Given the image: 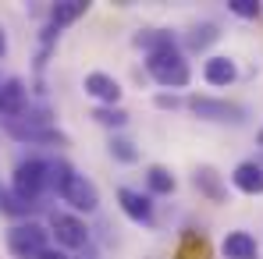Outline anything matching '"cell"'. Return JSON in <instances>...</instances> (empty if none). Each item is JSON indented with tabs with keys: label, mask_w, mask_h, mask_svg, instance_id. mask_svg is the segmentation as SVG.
Segmentation results:
<instances>
[{
	"label": "cell",
	"mask_w": 263,
	"mask_h": 259,
	"mask_svg": "<svg viewBox=\"0 0 263 259\" xmlns=\"http://www.w3.org/2000/svg\"><path fill=\"white\" fill-rule=\"evenodd\" d=\"M50 231L36 220H25V224H14L7 231V252L14 259H43L50 252Z\"/></svg>",
	"instance_id": "3"
},
{
	"label": "cell",
	"mask_w": 263,
	"mask_h": 259,
	"mask_svg": "<svg viewBox=\"0 0 263 259\" xmlns=\"http://www.w3.org/2000/svg\"><path fill=\"white\" fill-rule=\"evenodd\" d=\"M25 103H29V92L22 86V78H4L0 82V114L11 121V117H22L25 114Z\"/></svg>",
	"instance_id": "8"
},
{
	"label": "cell",
	"mask_w": 263,
	"mask_h": 259,
	"mask_svg": "<svg viewBox=\"0 0 263 259\" xmlns=\"http://www.w3.org/2000/svg\"><path fill=\"white\" fill-rule=\"evenodd\" d=\"M220 39V32H217V25L214 22H203V25H196L192 32H189V50H206V46H214Z\"/></svg>",
	"instance_id": "17"
},
{
	"label": "cell",
	"mask_w": 263,
	"mask_h": 259,
	"mask_svg": "<svg viewBox=\"0 0 263 259\" xmlns=\"http://www.w3.org/2000/svg\"><path fill=\"white\" fill-rule=\"evenodd\" d=\"M146 185H149L153 195H171L175 192V174L167 171V167H160V164H153L146 171Z\"/></svg>",
	"instance_id": "16"
},
{
	"label": "cell",
	"mask_w": 263,
	"mask_h": 259,
	"mask_svg": "<svg viewBox=\"0 0 263 259\" xmlns=\"http://www.w3.org/2000/svg\"><path fill=\"white\" fill-rule=\"evenodd\" d=\"M107 149H110V156H114L118 164H135V160H139V149L132 146L128 138H121V135H114V138L107 142Z\"/></svg>",
	"instance_id": "19"
},
{
	"label": "cell",
	"mask_w": 263,
	"mask_h": 259,
	"mask_svg": "<svg viewBox=\"0 0 263 259\" xmlns=\"http://www.w3.org/2000/svg\"><path fill=\"white\" fill-rule=\"evenodd\" d=\"M50 234H53L57 245H64V249H86V242H89L86 224L75 213H53L50 216Z\"/></svg>",
	"instance_id": "7"
},
{
	"label": "cell",
	"mask_w": 263,
	"mask_h": 259,
	"mask_svg": "<svg viewBox=\"0 0 263 259\" xmlns=\"http://www.w3.org/2000/svg\"><path fill=\"white\" fill-rule=\"evenodd\" d=\"M157 107H164V110H175V107H181V99H178V96H157Z\"/></svg>",
	"instance_id": "23"
},
{
	"label": "cell",
	"mask_w": 263,
	"mask_h": 259,
	"mask_svg": "<svg viewBox=\"0 0 263 259\" xmlns=\"http://www.w3.org/2000/svg\"><path fill=\"white\" fill-rule=\"evenodd\" d=\"M32 210V203H25L14 188L7 192V188H0V213H7V216H25Z\"/></svg>",
	"instance_id": "18"
},
{
	"label": "cell",
	"mask_w": 263,
	"mask_h": 259,
	"mask_svg": "<svg viewBox=\"0 0 263 259\" xmlns=\"http://www.w3.org/2000/svg\"><path fill=\"white\" fill-rule=\"evenodd\" d=\"M189 107H192V114L196 117H203V121H220V125H238L242 117H246V110L238 107V103H228V99H210V96H192L189 99Z\"/></svg>",
	"instance_id": "6"
},
{
	"label": "cell",
	"mask_w": 263,
	"mask_h": 259,
	"mask_svg": "<svg viewBox=\"0 0 263 259\" xmlns=\"http://www.w3.org/2000/svg\"><path fill=\"white\" fill-rule=\"evenodd\" d=\"M260 142H263V131H260Z\"/></svg>",
	"instance_id": "27"
},
{
	"label": "cell",
	"mask_w": 263,
	"mask_h": 259,
	"mask_svg": "<svg viewBox=\"0 0 263 259\" xmlns=\"http://www.w3.org/2000/svg\"><path fill=\"white\" fill-rule=\"evenodd\" d=\"M92 117H96L100 125H107V128H121V125L128 121V114H125L121 107H96Z\"/></svg>",
	"instance_id": "20"
},
{
	"label": "cell",
	"mask_w": 263,
	"mask_h": 259,
	"mask_svg": "<svg viewBox=\"0 0 263 259\" xmlns=\"http://www.w3.org/2000/svg\"><path fill=\"white\" fill-rule=\"evenodd\" d=\"M220 252H224V259H256L260 256V245H256V238L249 231H231L224 238Z\"/></svg>",
	"instance_id": "12"
},
{
	"label": "cell",
	"mask_w": 263,
	"mask_h": 259,
	"mask_svg": "<svg viewBox=\"0 0 263 259\" xmlns=\"http://www.w3.org/2000/svg\"><path fill=\"white\" fill-rule=\"evenodd\" d=\"M86 92L92 96V99H100L103 107H118V99H121L118 78H110L107 71H89L86 75Z\"/></svg>",
	"instance_id": "9"
},
{
	"label": "cell",
	"mask_w": 263,
	"mask_h": 259,
	"mask_svg": "<svg viewBox=\"0 0 263 259\" xmlns=\"http://www.w3.org/2000/svg\"><path fill=\"white\" fill-rule=\"evenodd\" d=\"M118 203H121V210H125L135 224H149V220H153V203H149V195H142V192H135V188H118Z\"/></svg>",
	"instance_id": "11"
},
{
	"label": "cell",
	"mask_w": 263,
	"mask_h": 259,
	"mask_svg": "<svg viewBox=\"0 0 263 259\" xmlns=\"http://www.w3.org/2000/svg\"><path fill=\"white\" fill-rule=\"evenodd\" d=\"M192 185L199 188V195H206L210 203H228V188H224V177H220L210 164H203V167H196L192 174Z\"/></svg>",
	"instance_id": "10"
},
{
	"label": "cell",
	"mask_w": 263,
	"mask_h": 259,
	"mask_svg": "<svg viewBox=\"0 0 263 259\" xmlns=\"http://www.w3.org/2000/svg\"><path fill=\"white\" fill-rule=\"evenodd\" d=\"M50 185H53L57 195H61L71 210H79V213H92V210L100 206V192H96V185L89 181L86 174H75L64 160L50 164Z\"/></svg>",
	"instance_id": "1"
},
{
	"label": "cell",
	"mask_w": 263,
	"mask_h": 259,
	"mask_svg": "<svg viewBox=\"0 0 263 259\" xmlns=\"http://www.w3.org/2000/svg\"><path fill=\"white\" fill-rule=\"evenodd\" d=\"M228 7H231L238 18H256V14H260V4H256V0H228Z\"/></svg>",
	"instance_id": "22"
},
{
	"label": "cell",
	"mask_w": 263,
	"mask_h": 259,
	"mask_svg": "<svg viewBox=\"0 0 263 259\" xmlns=\"http://www.w3.org/2000/svg\"><path fill=\"white\" fill-rule=\"evenodd\" d=\"M178 259H206V242H203L199 234H185Z\"/></svg>",
	"instance_id": "21"
},
{
	"label": "cell",
	"mask_w": 263,
	"mask_h": 259,
	"mask_svg": "<svg viewBox=\"0 0 263 259\" xmlns=\"http://www.w3.org/2000/svg\"><path fill=\"white\" fill-rule=\"evenodd\" d=\"M43 259H68V256H64V252H57V249H50V252H46Z\"/></svg>",
	"instance_id": "24"
},
{
	"label": "cell",
	"mask_w": 263,
	"mask_h": 259,
	"mask_svg": "<svg viewBox=\"0 0 263 259\" xmlns=\"http://www.w3.org/2000/svg\"><path fill=\"white\" fill-rule=\"evenodd\" d=\"M86 0H64V4H53V11H50V25L53 29H61V25H71L75 18H82L86 14Z\"/></svg>",
	"instance_id": "15"
},
{
	"label": "cell",
	"mask_w": 263,
	"mask_h": 259,
	"mask_svg": "<svg viewBox=\"0 0 263 259\" xmlns=\"http://www.w3.org/2000/svg\"><path fill=\"white\" fill-rule=\"evenodd\" d=\"M146 71H149V78H153L157 86H164V89H185V86H189V78H192L189 61L178 53L175 46L149 53V57H146Z\"/></svg>",
	"instance_id": "2"
},
{
	"label": "cell",
	"mask_w": 263,
	"mask_h": 259,
	"mask_svg": "<svg viewBox=\"0 0 263 259\" xmlns=\"http://www.w3.org/2000/svg\"><path fill=\"white\" fill-rule=\"evenodd\" d=\"M203 78H206L210 86H231V82L238 78V68H235L231 57H210V61L203 64Z\"/></svg>",
	"instance_id": "14"
},
{
	"label": "cell",
	"mask_w": 263,
	"mask_h": 259,
	"mask_svg": "<svg viewBox=\"0 0 263 259\" xmlns=\"http://www.w3.org/2000/svg\"><path fill=\"white\" fill-rule=\"evenodd\" d=\"M50 185V164L46 160H22L14 167V192L25 199V203H36L43 195V188Z\"/></svg>",
	"instance_id": "5"
},
{
	"label": "cell",
	"mask_w": 263,
	"mask_h": 259,
	"mask_svg": "<svg viewBox=\"0 0 263 259\" xmlns=\"http://www.w3.org/2000/svg\"><path fill=\"white\" fill-rule=\"evenodd\" d=\"M7 131L14 135V138H22V142H64V135L53 128V121H50V110H29V114H22V117H11L7 121Z\"/></svg>",
	"instance_id": "4"
},
{
	"label": "cell",
	"mask_w": 263,
	"mask_h": 259,
	"mask_svg": "<svg viewBox=\"0 0 263 259\" xmlns=\"http://www.w3.org/2000/svg\"><path fill=\"white\" fill-rule=\"evenodd\" d=\"M7 53V36H4V29H0V57Z\"/></svg>",
	"instance_id": "25"
},
{
	"label": "cell",
	"mask_w": 263,
	"mask_h": 259,
	"mask_svg": "<svg viewBox=\"0 0 263 259\" xmlns=\"http://www.w3.org/2000/svg\"><path fill=\"white\" fill-rule=\"evenodd\" d=\"M231 181H235V188L246 192V195H263V167L256 164V160L238 164L235 174H231Z\"/></svg>",
	"instance_id": "13"
},
{
	"label": "cell",
	"mask_w": 263,
	"mask_h": 259,
	"mask_svg": "<svg viewBox=\"0 0 263 259\" xmlns=\"http://www.w3.org/2000/svg\"><path fill=\"white\" fill-rule=\"evenodd\" d=\"M256 164H260V167H263V160H256Z\"/></svg>",
	"instance_id": "26"
}]
</instances>
